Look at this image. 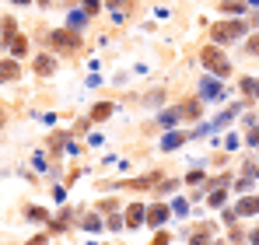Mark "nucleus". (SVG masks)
I'll return each mask as SVG.
<instances>
[{
	"label": "nucleus",
	"instance_id": "1a4fd4ad",
	"mask_svg": "<svg viewBox=\"0 0 259 245\" xmlns=\"http://www.w3.org/2000/svg\"><path fill=\"white\" fill-rule=\"evenodd\" d=\"M35 70H39V74H53V70H56V60H53V56H39V60H35Z\"/></svg>",
	"mask_w": 259,
	"mask_h": 245
},
{
	"label": "nucleus",
	"instance_id": "423d86ee",
	"mask_svg": "<svg viewBox=\"0 0 259 245\" xmlns=\"http://www.w3.org/2000/svg\"><path fill=\"white\" fill-rule=\"evenodd\" d=\"M259 210V196H249V200H242V203L235 207V214H242V217H249V214H256Z\"/></svg>",
	"mask_w": 259,
	"mask_h": 245
},
{
	"label": "nucleus",
	"instance_id": "4be33fe9",
	"mask_svg": "<svg viewBox=\"0 0 259 245\" xmlns=\"http://www.w3.org/2000/svg\"><path fill=\"white\" fill-rule=\"evenodd\" d=\"M18 4H32V0H18Z\"/></svg>",
	"mask_w": 259,
	"mask_h": 245
},
{
	"label": "nucleus",
	"instance_id": "dca6fc26",
	"mask_svg": "<svg viewBox=\"0 0 259 245\" xmlns=\"http://www.w3.org/2000/svg\"><path fill=\"white\" fill-rule=\"evenodd\" d=\"M109 112H112V105H98V109H95V119H105Z\"/></svg>",
	"mask_w": 259,
	"mask_h": 245
},
{
	"label": "nucleus",
	"instance_id": "2eb2a0df",
	"mask_svg": "<svg viewBox=\"0 0 259 245\" xmlns=\"http://www.w3.org/2000/svg\"><path fill=\"white\" fill-rule=\"evenodd\" d=\"M98 7H102L98 0H84V14H98Z\"/></svg>",
	"mask_w": 259,
	"mask_h": 245
},
{
	"label": "nucleus",
	"instance_id": "9d476101",
	"mask_svg": "<svg viewBox=\"0 0 259 245\" xmlns=\"http://www.w3.org/2000/svg\"><path fill=\"white\" fill-rule=\"evenodd\" d=\"M140 221H144V207H130V210H126V224H130V228H137Z\"/></svg>",
	"mask_w": 259,
	"mask_h": 245
},
{
	"label": "nucleus",
	"instance_id": "aec40b11",
	"mask_svg": "<svg viewBox=\"0 0 259 245\" xmlns=\"http://www.w3.org/2000/svg\"><path fill=\"white\" fill-rule=\"evenodd\" d=\"M109 4H112V7H123V4H126V0H109Z\"/></svg>",
	"mask_w": 259,
	"mask_h": 245
},
{
	"label": "nucleus",
	"instance_id": "f03ea898",
	"mask_svg": "<svg viewBox=\"0 0 259 245\" xmlns=\"http://www.w3.org/2000/svg\"><path fill=\"white\" fill-rule=\"evenodd\" d=\"M203 67H207V70H214L217 77H224V74L231 70V67H228V60L221 56V49H217V46H207V49H203Z\"/></svg>",
	"mask_w": 259,
	"mask_h": 245
},
{
	"label": "nucleus",
	"instance_id": "412c9836",
	"mask_svg": "<svg viewBox=\"0 0 259 245\" xmlns=\"http://www.w3.org/2000/svg\"><path fill=\"white\" fill-rule=\"evenodd\" d=\"M252 245H259V231H256V235H252Z\"/></svg>",
	"mask_w": 259,
	"mask_h": 245
},
{
	"label": "nucleus",
	"instance_id": "0eeeda50",
	"mask_svg": "<svg viewBox=\"0 0 259 245\" xmlns=\"http://www.w3.org/2000/svg\"><path fill=\"white\" fill-rule=\"evenodd\" d=\"M84 11H70V18H67V28H70V32H81V28H84Z\"/></svg>",
	"mask_w": 259,
	"mask_h": 245
},
{
	"label": "nucleus",
	"instance_id": "f3484780",
	"mask_svg": "<svg viewBox=\"0 0 259 245\" xmlns=\"http://www.w3.org/2000/svg\"><path fill=\"white\" fill-rule=\"evenodd\" d=\"M245 49H249V53H252V56H259V35H252V39H249V46H245Z\"/></svg>",
	"mask_w": 259,
	"mask_h": 245
},
{
	"label": "nucleus",
	"instance_id": "f8f14e48",
	"mask_svg": "<svg viewBox=\"0 0 259 245\" xmlns=\"http://www.w3.org/2000/svg\"><path fill=\"white\" fill-rule=\"evenodd\" d=\"M179 116H182V112H179V109H172V112H161V126H175V119H179Z\"/></svg>",
	"mask_w": 259,
	"mask_h": 245
},
{
	"label": "nucleus",
	"instance_id": "39448f33",
	"mask_svg": "<svg viewBox=\"0 0 259 245\" xmlns=\"http://www.w3.org/2000/svg\"><path fill=\"white\" fill-rule=\"evenodd\" d=\"M165 221H168V207H151V210H147V224H151V228H161V224H165Z\"/></svg>",
	"mask_w": 259,
	"mask_h": 245
},
{
	"label": "nucleus",
	"instance_id": "6e6552de",
	"mask_svg": "<svg viewBox=\"0 0 259 245\" xmlns=\"http://www.w3.org/2000/svg\"><path fill=\"white\" fill-rule=\"evenodd\" d=\"M182 140H186V133H179V130H175V133H165V140H161V147H165V151H172V147H179Z\"/></svg>",
	"mask_w": 259,
	"mask_h": 245
},
{
	"label": "nucleus",
	"instance_id": "9b49d317",
	"mask_svg": "<svg viewBox=\"0 0 259 245\" xmlns=\"http://www.w3.org/2000/svg\"><path fill=\"white\" fill-rule=\"evenodd\" d=\"M7 77H18V63H14V60H7V63L0 67V81H7Z\"/></svg>",
	"mask_w": 259,
	"mask_h": 245
},
{
	"label": "nucleus",
	"instance_id": "7ed1b4c3",
	"mask_svg": "<svg viewBox=\"0 0 259 245\" xmlns=\"http://www.w3.org/2000/svg\"><path fill=\"white\" fill-rule=\"evenodd\" d=\"M49 42H53L56 49H77V46H81L77 32H70V28H63V32H53V35H49Z\"/></svg>",
	"mask_w": 259,
	"mask_h": 245
},
{
	"label": "nucleus",
	"instance_id": "ddd939ff",
	"mask_svg": "<svg viewBox=\"0 0 259 245\" xmlns=\"http://www.w3.org/2000/svg\"><path fill=\"white\" fill-rule=\"evenodd\" d=\"M172 210L179 214V217H186V214H189V207H186V200H175V203H172Z\"/></svg>",
	"mask_w": 259,
	"mask_h": 245
},
{
	"label": "nucleus",
	"instance_id": "a211bd4d",
	"mask_svg": "<svg viewBox=\"0 0 259 245\" xmlns=\"http://www.w3.org/2000/svg\"><path fill=\"white\" fill-rule=\"evenodd\" d=\"M84 228H88V231H98V228H102V221H98V217H88Z\"/></svg>",
	"mask_w": 259,
	"mask_h": 245
},
{
	"label": "nucleus",
	"instance_id": "4468645a",
	"mask_svg": "<svg viewBox=\"0 0 259 245\" xmlns=\"http://www.w3.org/2000/svg\"><path fill=\"white\" fill-rule=\"evenodd\" d=\"M224 203V189H214V193H210V207H221Z\"/></svg>",
	"mask_w": 259,
	"mask_h": 245
},
{
	"label": "nucleus",
	"instance_id": "6ab92c4d",
	"mask_svg": "<svg viewBox=\"0 0 259 245\" xmlns=\"http://www.w3.org/2000/svg\"><path fill=\"white\" fill-rule=\"evenodd\" d=\"M28 245H46V235H35V238H32Z\"/></svg>",
	"mask_w": 259,
	"mask_h": 245
},
{
	"label": "nucleus",
	"instance_id": "f257e3e1",
	"mask_svg": "<svg viewBox=\"0 0 259 245\" xmlns=\"http://www.w3.org/2000/svg\"><path fill=\"white\" fill-rule=\"evenodd\" d=\"M210 35H214L217 46H224V42L245 35V21H242V18H235V21H221V25H214V32H210Z\"/></svg>",
	"mask_w": 259,
	"mask_h": 245
},
{
	"label": "nucleus",
	"instance_id": "20e7f679",
	"mask_svg": "<svg viewBox=\"0 0 259 245\" xmlns=\"http://www.w3.org/2000/svg\"><path fill=\"white\" fill-rule=\"evenodd\" d=\"M200 91H203V98H207V102H210V98H217V102L224 98V88H221V84H217L214 77H203V84H200Z\"/></svg>",
	"mask_w": 259,
	"mask_h": 245
}]
</instances>
